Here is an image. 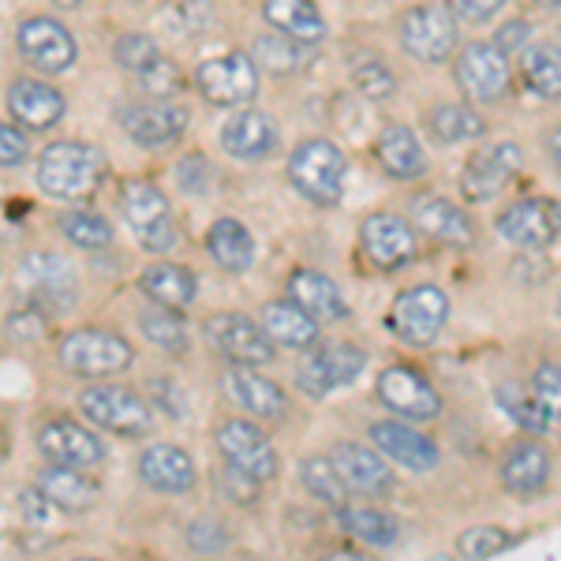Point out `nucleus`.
Here are the masks:
<instances>
[{"mask_svg":"<svg viewBox=\"0 0 561 561\" xmlns=\"http://www.w3.org/2000/svg\"><path fill=\"white\" fill-rule=\"evenodd\" d=\"M108 161L94 142L57 139L38 150L34 161V184L53 203H83L105 184Z\"/></svg>","mask_w":561,"mask_h":561,"instance_id":"obj_1","label":"nucleus"},{"mask_svg":"<svg viewBox=\"0 0 561 561\" xmlns=\"http://www.w3.org/2000/svg\"><path fill=\"white\" fill-rule=\"evenodd\" d=\"M345 180H348V158L333 139H304L300 147L288 153V184L296 187V195L307 198L319 210H333L345 198Z\"/></svg>","mask_w":561,"mask_h":561,"instance_id":"obj_2","label":"nucleus"},{"mask_svg":"<svg viewBox=\"0 0 561 561\" xmlns=\"http://www.w3.org/2000/svg\"><path fill=\"white\" fill-rule=\"evenodd\" d=\"M76 401L90 427L108 431L116 438H147L153 431L150 401L121 382H90L79 389Z\"/></svg>","mask_w":561,"mask_h":561,"instance_id":"obj_3","label":"nucleus"},{"mask_svg":"<svg viewBox=\"0 0 561 561\" xmlns=\"http://www.w3.org/2000/svg\"><path fill=\"white\" fill-rule=\"evenodd\" d=\"M57 359L68 375L105 382V378L121 375V370H128L135 364V348L121 333L102 330V325H83V330H68L60 337Z\"/></svg>","mask_w":561,"mask_h":561,"instance_id":"obj_4","label":"nucleus"},{"mask_svg":"<svg viewBox=\"0 0 561 561\" xmlns=\"http://www.w3.org/2000/svg\"><path fill=\"white\" fill-rule=\"evenodd\" d=\"M121 214L142 251L165 255V251L176 248L173 203H169V195L153 180H128L121 187Z\"/></svg>","mask_w":561,"mask_h":561,"instance_id":"obj_5","label":"nucleus"},{"mask_svg":"<svg viewBox=\"0 0 561 561\" xmlns=\"http://www.w3.org/2000/svg\"><path fill=\"white\" fill-rule=\"evenodd\" d=\"M397 42L420 65H446V60H454L460 45V23L438 0L412 4L397 23Z\"/></svg>","mask_w":561,"mask_h":561,"instance_id":"obj_6","label":"nucleus"},{"mask_svg":"<svg viewBox=\"0 0 561 561\" xmlns=\"http://www.w3.org/2000/svg\"><path fill=\"white\" fill-rule=\"evenodd\" d=\"M367 370V352L352 341H319L307 348V359L296 370V386L311 401H325L337 389H348Z\"/></svg>","mask_w":561,"mask_h":561,"instance_id":"obj_7","label":"nucleus"},{"mask_svg":"<svg viewBox=\"0 0 561 561\" xmlns=\"http://www.w3.org/2000/svg\"><path fill=\"white\" fill-rule=\"evenodd\" d=\"M449 325V296L438 285H412L389 304V330L412 348H431Z\"/></svg>","mask_w":561,"mask_h":561,"instance_id":"obj_8","label":"nucleus"},{"mask_svg":"<svg viewBox=\"0 0 561 561\" xmlns=\"http://www.w3.org/2000/svg\"><path fill=\"white\" fill-rule=\"evenodd\" d=\"M214 446L217 454L225 457V465L237 468V472L251 476L255 483H270V479L280 476V454L270 442V434L251 423L248 415H237V420H221L214 431Z\"/></svg>","mask_w":561,"mask_h":561,"instance_id":"obj_9","label":"nucleus"},{"mask_svg":"<svg viewBox=\"0 0 561 561\" xmlns=\"http://www.w3.org/2000/svg\"><path fill=\"white\" fill-rule=\"evenodd\" d=\"M454 83L468 105H497L513 90L510 57L497 53L491 42H465L454 65Z\"/></svg>","mask_w":561,"mask_h":561,"instance_id":"obj_10","label":"nucleus"},{"mask_svg":"<svg viewBox=\"0 0 561 561\" xmlns=\"http://www.w3.org/2000/svg\"><path fill=\"white\" fill-rule=\"evenodd\" d=\"M15 49H20L23 65L34 68L38 76H65L79 60L76 34L53 15H26L15 26Z\"/></svg>","mask_w":561,"mask_h":561,"instance_id":"obj_11","label":"nucleus"},{"mask_svg":"<svg viewBox=\"0 0 561 561\" xmlns=\"http://www.w3.org/2000/svg\"><path fill=\"white\" fill-rule=\"evenodd\" d=\"M116 124H121V131L128 135L135 147L169 150L187 135L192 113H187V105L176 102V98H150V102L124 105L121 113H116Z\"/></svg>","mask_w":561,"mask_h":561,"instance_id":"obj_12","label":"nucleus"},{"mask_svg":"<svg viewBox=\"0 0 561 561\" xmlns=\"http://www.w3.org/2000/svg\"><path fill=\"white\" fill-rule=\"evenodd\" d=\"M262 76L248 53H221L195 68V90L214 108H248L259 98Z\"/></svg>","mask_w":561,"mask_h":561,"instance_id":"obj_13","label":"nucleus"},{"mask_svg":"<svg viewBox=\"0 0 561 561\" xmlns=\"http://www.w3.org/2000/svg\"><path fill=\"white\" fill-rule=\"evenodd\" d=\"M375 397L386 404L393 420H404V423H431L446 409L431 378L420 375V370L409 364L386 367L375 382Z\"/></svg>","mask_w":561,"mask_h":561,"instance_id":"obj_14","label":"nucleus"},{"mask_svg":"<svg viewBox=\"0 0 561 561\" xmlns=\"http://www.w3.org/2000/svg\"><path fill=\"white\" fill-rule=\"evenodd\" d=\"M203 337L210 341L214 352H221L232 367H266L274 364L277 348L262 333L255 319L240 311H217L203 322Z\"/></svg>","mask_w":561,"mask_h":561,"instance_id":"obj_15","label":"nucleus"},{"mask_svg":"<svg viewBox=\"0 0 561 561\" xmlns=\"http://www.w3.org/2000/svg\"><path fill=\"white\" fill-rule=\"evenodd\" d=\"M524 169V150L517 142H491V147L476 150L460 169V198L465 203H491L517 180Z\"/></svg>","mask_w":561,"mask_h":561,"instance_id":"obj_16","label":"nucleus"},{"mask_svg":"<svg viewBox=\"0 0 561 561\" xmlns=\"http://www.w3.org/2000/svg\"><path fill=\"white\" fill-rule=\"evenodd\" d=\"M497 232L505 243L520 251H547L554 248L561 232V206L554 195H528L505 206L497 217Z\"/></svg>","mask_w":561,"mask_h":561,"instance_id":"obj_17","label":"nucleus"},{"mask_svg":"<svg viewBox=\"0 0 561 561\" xmlns=\"http://www.w3.org/2000/svg\"><path fill=\"white\" fill-rule=\"evenodd\" d=\"M359 251L367 255L370 266L393 274V270H404L420 259V240H415L412 221L378 210L367 214L364 225H359Z\"/></svg>","mask_w":561,"mask_h":561,"instance_id":"obj_18","label":"nucleus"},{"mask_svg":"<svg viewBox=\"0 0 561 561\" xmlns=\"http://www.w3.org/2000/svg\"><path fill=\"white\" fill-rule=\"evenodd\" d=\"M34 446L38 454L57 468H76V472H90L105 460V446L94 431H87L83 423L57 415V420H45L34 431Z\"/></svg>","mask_w":561,"mask_h":561,"instance_id":"obj_19","label":"nucleus"},{"mask_svg":"<svg viewBox=\"0 0 561 561\" xmlns=\"http://www.w3.org/2000/svg\"><path fill=\"white\" fill-rule=\"evenodd\" d=\"M367 434H370V442H375L378 454L386 460H393L397 468H404V472L423 476L442 465L438 442H434L431 434L415 431L412 423H404V420H393V415H389V420L370 423Z\"/></svg>","mask_w":561,"mask_h":561,"instance_id":"obj_20","label":"nucleus"},{"mask_svg":"<svg viewBox=\"0 0 561 561\" xmlns=\"http://www.w3.org/2000/svg\"><path fill=\"white\" fill-rule=\"evenodd\" d=\"M330 465L337 468L348 494L356 491L364 497H389L397 491V472L389 468V460L378 449H367L364 442H333Z\"/></svg>","mask_w":561,"mask_h":561,"instance_id":"obj_21","label":"nucleus"},{"mask_svg":"<svg viewBox=\"0 0 561 561\" xmlns=\"http://www.w3.org/2000/svg\"><path fill=\"white\" fill-rule=\"evenodd\" d=\"M68 98L38 76H20L8 87V116L23 131H49L65 121Z\"/></svg>","mask_w":561,"mask_h":561,"instance_id":"obj_22","label":"nucleus"},{"mask_svg":"<svg viewBox=\"0 0 561 561\" xmlns=\"http://www.w3.org/2000/svg\"><path fill=\"white\" fill-rule=\"evenodd\" d=\"M497 476L513 497H539L554 479V454L539 438H517L505 446Z\"/></svg>","mask_w":561,"mask_h":561,"instance_id":"obj_23","label":"nucleus"},{"mask_svg":"<svg viewBox=\"0 0 561 561\" xmlns=\"http://www.w3.org/2000/svg\"><path fill=\"white\" fill-rule=\"evenodd\" d=\"M20 280L31 293L34 307H49V311H60V307L76 304V270L68 266V259L53 255V251H31L20 266Z\"/></svg>","mask_w":561,"mask_h":561,"instance_id":"obj_24","label":"nucleus"},{"mask_svg":"<svg viewBox=\"0 0 561 561\" xmlns=\"http://www.w3.org/2000/svg\"><path fill=\"white\" fill-rule=\"evenodd\" d=\"M280 147V128L270 113L262 108H237L221 124V150L237 161H266Z\"/></svg>","mask_w":561,"mask_h":561,"instance_id":"obj_25","label":"nucleus"},{"mask_svg":"<svg viewBox=\"0 0 561 561\" xmlns=\"http://www.w3.org/2000/svg\"><path fill=\"white\" fill-rule=\"evenodd\" d=\"M139 479L158 494L184 497L195 491L198 468L187 449L173 446V442H153V446H147L139 454Z\"/></svg>","mask_w":561,"mask_h":561,"instance_id":"obj_26","label":"nucleus"},{"mask_svg":"<svg viewBox=\"0 0 561 561\" xmlns=\"http://www.w3.org/2000/svg\"><path fill=\"white\" fill-rule=\"evenodd\" d=\"M225 386V397H229L237 409H243L248 415H255V420H285L288 415V397L285 389H280L274 378L259 375L255 367H232L225 370L221 378Z\"/></svg>","mask_w":561,"mask_h":561,"instance_id":"obj_27","label":"nucleus"},{"mask_svg":"<svg viewBox=\"0 0 561 561\" xmlns=\"http://www.w3.org/2000/svg\"><path fill=\"white\" fill-rule=\"evenodd\" d=\"M412 229H420L423 237L446 243V248H472L476 243V225L454 198L446 195H420L412 203Z\"/></svg>","mask_w":561,"mask_h":561,"instance_id":"obj_28","label":"nucleus"},{"mask_svg":"<svg viewBox=\"0 0 561 561\" xmlns=\"http://www.w3.org/2000/svg\"><path fill=\"white\" fill-rule=\"evenodd\" d=\"M262 20L280 38L304 45V49H314V45L325 42L330 26H325V15L319 12L314 0H262Z\"/></svg>","mask_w":561,"mask_h":561,"instance_id":"obj_29","label":"nucleus"},{"mask_svg":"<svg viewBox=\"0 0 561 561\" xmlns=\"http://www.w3.org/2000/svg\"><path fill=\"white\" fill-rule=\"evenodd\" d=\"M375 161L386 176L401 180H420L427 176V150H423L420 135H415L409 124H386L375 139Z\"/></svg>","mask_w":561,"mask_h":561,"instance_id":"obj_30","label":"nucleus"},{"mask_svg":"<svg viewBox=\"0 0 561 561\" xmlns=\"http://www.w3.org/2000/svg\"><path fill=\"white\" fill-rule=\"evenodd\" d=\"M288 300L300 307V311L311 314L319 325L341 322L352 314L345 293L337 288V280L330 274H322V270H296V274L288 277Z\"/></svg>","mask_w":561,"mask_h":561,"instance_id":"obj_31","label":"nucleus"},{"mask_svg":"<svg viewBox=\"0 0 561 561\" xmlns=\"http://www.w3.org/2000/svg\"><path fill=\"white\" fill-rule=\"evenodd\" d=\"M262 333L270 337V345H280V348H296V352H307L322 341V325L311 319L307 311H300L293 300H270L262 304Z\"/></svg>","mask_w":561,"mask_h":561,"instance_id":"obj_32","label":"nucleus"},{"mask_svg":"<svg viewBox=\"0 0 561 561\" xmlns=\"http://www.w3.org/2000/svg\"><path fill=\"white\" fill-rule=\"evenodd\" d=\"M139 293L147 296L153 307H165V311H187L198 296V277L187 266L176 262H150L139 274Z\"/></svg>","mask_w":561,"mask_h":561,"instance_id":"obj_33","label":"nucleus"},{"mask_svg":"<svg viewBox=\"0 0 561 561\" xmlns=\"http://www.w3.org/2000/svg\"><path fill=\"white\" fill-rule=\"evenodd\" d=\"M206 251L225 274H248L255 266V237L240 217H217L206 229Z\"/></svg>","mask_w":561,"mask_h":561,"instance_id":"obj_34","label":"nucleus"},{"mask_svg":"<svg viewBox=\"0 0 561 561\" xmlns=\"http://www.w3.org/2000/svg\"><path fill=\"white\" fill-rule=\"evenodd\" d=\"M423 128L442 147H457V142H472L486 135V121L476 105L468 102H438L423 113Z\"/></svg>","mask_w":561,"mask_h":561,"instance_id":"obj_35","label":"nucleus"},{"mask_svg":"<svg viewBox=\"0 0 561 561\" xmlns=\"http://www.w3.org/2000/svg\"><path fill=\"white\" fill-rule=\"evenodd\" d=\"M34 491H38L45 502L57 505L60 513H87V510H94V502H98V494H102V486H98L87 472L49 465L38 476V486H34Z\"/></svg>","mask_w":561,"mask_h":561,"instance_id":"obj_36","label":"nucleus"},{"mask_svg":"<svg viewBox=\"0 0 561 561\" xmlns=\"http://www.w3.org/2000/svg\"><path fill=\"white\" fill-rule=\"evenodd\" d=\"M494 401L497 409L510 415V423H517L520 431H528L531 438H542V434H554L558 431V412L547 409L539 397H531L528 389L517 382H502L494 389Z\"/></svg>","mask_w":561,"mask_h":561,"instance_id":"obj_37","label":"nucleus"},{"mask_svg":"<svg viewBox=\"0 0 561 561\" xmlns=\"http://www.w3.org/2000/svg\"><path fill=\"white\" fill-rule=\"evenodd\" d=\"M520 79L542 102H558L561 94V53L554 42H528L520 49Z\"/></svg>","mask_w":561,"mask_h":561,"instance_id":"obj_38","label":"nucleus"},{"mask_svg":"<svg viewBox=\"0 0 561 561\" xmlns=\"http://www.w3.org/2000/svg\"><path fill=\"white\" fill-rule=\"evenodd\" d=\"M337 524L348 531L352 539H359L364 547H393L397 536H401V524L389 517L386 510H375V505H337Z\"/></svg>","mask_w":561,"mask_h":561,"instance_id":"obj_39","label":"nucleus"},{"mask_svg":"<svg viewBox=\"0 0 561 561\" xmlns=\"http://www.w3.org/2000/svg\"><path fill=\"white\" fill-rule=\"evenodd\" d=\"M139 330H142V337L158 352H165V356H187V352H192V333H187V325L176 311H165V307L150 304L147 311L139 314Z\"/></svg>","mask_w":561,"mask_h":561,"instance_id":"obj_40","label":"nucleus"},{"mask_svg":"<svg viewBox=\"0 0 561 561\" xmlns=\"http://www.w3.org/2000/svg\"><path fill=\"white\" fill-rule=\"evenodd\" d=\"M251 65L259 68V76L266 71V76H277V79H288L296 76V71L304 68L307 60V49L288 38H280V34H262V38H255V45H251Z\"/></svg>","mask_w":561,"mask_h":561,"instance_id":"obj_41","label":"nucleus"},{"mask_svg":"<svg viewBox=\"0 0 561 561\" xmlns=\"http://www.w3.org/2000/svg\"><path fill=\"white\" fill-rule=\"evenodd\" d=\"M57 229H60V237L79 251H105V248H113V240H116L113 221H105V217L94 210H65L57 217Z\"/></svg>","mask_w":561,"mask_h":561,"instance_id":"obj_42","label":"nucleus"},{"mask_svg":"<svg viewBox=\"0 0 561 561\" xmlns=\"http://www.w3.org/2000/svg\"><path fill=\"white\" fill-rule=\"evenodd\" d=\"M300 483H304V491L311 494V497H319V502H325V505H345L348 502V486L341 483V476H337V468L330 465V457H304L300 460Z\"/></svg>","mask_w":561,"mask_h":561,"instance_id":"obj_43","label":"nucleus"},{"mask_svg":"<svg viewBox=\"0 0 561 561\" xmlns=\"http://www.w3.org/2000/svg\"><path fill=\"white\" fill-rule=\"evenodd\" d=\"M510 547H513V536L502 528V524H476V528H465L457 536L460 561H494Z\"/></svg>","mask_w":561,"mask_h":561,"instance_id":"obj_44","label":"nucleus"},{"mask_svg":"<svg viewBox=\"0 0 561 561\" xmlns=\"http://www.w3.org/2000/svg\"><path fill=\"white\" fill-rule=\"evenodd\" d=\"M165 53H161V45L153 34H142V31H131V34H121V38L113 42V60L121 65L124 71H131V76H142L153 60H161Z\"/></svg>","mask_w":561,"mask_h":561,"instance_id":"obj_45","label":"nucleus"},{"mask_svg":"<svg viewBox=\"0 0 561 561\" xmlns=\"http://www.w3.org/2000/svg\"><path fill=\"white\" fill-rule=\"evenodd\" d=\"M352 87H356L367 102L382 105V102H389V98L397 94V76L389 71L386 60L367 57V60H359V65H352Z\"/></svg>","mask_w":561,"mask_h":561,"instance_id":"obj_46","label":"nucleus"},{"mask_svg":"<svg viewBox=\"0 0 561 561\" xmlns=\"http://www.w3.org/2000/svg\"><path fill=\"white\" fill-rule=\"evenodd\" d=\"M139 79V87L147 90L150 98H176L180 90H184V71H180L176 60H169V57H161V60H153V65L142 71V76H135Z\"/></svg>","mask_w":561,"mask_h":561,"instance_id":"obj_47","label":"nucleus"},{"mask_svg":"<svg viewBox=\"0 0 561 561\" xmlns=\"http://www.w3.org/2000/svg\"><path fill=\"white\" fill-rule=\"evenodd\" d=\"M187 542H192L195 554H221L225 547L232 542V536L225 531L221 520L214 517H195L187 524Z\"/></svg>","mask_w":561,"mask_h":561,"instance_id":"obj_48","label":"nucleus"},{"mask_svg":"<svg viewBox=\"0 0 561 561\" xmlns=\"http://www.w3.org/2000/svg\"><path fill=\"white\" fill-rule=\"evenodd\" d=\"M31 161V139L12 121H0V169H20Z\"/></svg>","mask_w":561,"mask_h":561,"instance_id":"obj_49","label":"nucleus"},{"mask_svg":"<svg viewBox=\"0 0 561 561\" xmlns=\"http://www.w3.org/2000/svg\"><path fill=\"white\" fill-rule=\"evenodd\" d=\"M214 483H221L225 497H229V502H237V505H255L259 502V486L262 483H255L251 476H243V472H237V468H229V465L214 476Z\"/></svg>","mask_w":561,"mask_h":561,"instance_id":"obj_50","label":"nucleus"},{"mask_svg":"<svg viewBox=\"0 0 561 561\" xmlns=\"http://www.w3.org/2000/svg\"><path fill=\"white\" fill-rule=\"evenodd\" d=\"M210 161L203 158V153H187L184 161L176 165V180L180 187H184L187 195H203L206 187H210Z\"/></svg>","mask_w":561,"mask_h":561,"instance_id":"obj_51","label":"nucleus"},{"mask_svg":"<svg viewBox=\"0 0 561 561\" xmlns=\"http://www.w3.org/2000/svg\"><path fill=\"white\" fill-rule=\"evenodd\" d=\"M510 4V0H446V8L449 12H454V20L460 23H491L497 12H502V8Z\"/></svg>","mask_w":561,"mask_h":561,"instance_id":"obj_52","label":"nucleus"},{"mask_svg":"<svg viewBox=\"0 0 561 561\" xmlns=\"http://www.w3.org/2000/svg\"><path fill=\"white\" fill-rule=\"evenodd\" d=\"M531 42V23L528 20H505L502 26L494 31V38H491V45L497 53H505V57H513V53H520L524 45Z\"/></svg>","mask_w":561,"mask_h":561,"instance_id":"obj_53","label":"nucleus"},{"mask_svg":"<svg viewBox=\"0 0 561 561\" xmlns=\"http://www.w3.org/2000/svg\"><path fill=\"white\" fill-rule=\"evenodd\" d=\"M531 397H539L547 409L558 412L561 404V375H558V364H539L536 375H531Z\"/></svg>","mask_w":561,"mask_h":561,"instance_id":"obj_54","label":"nucleus"},{"mask_svg":"<svg viewBox=\"0 0 561 561\" xmlns=\"http://www.w3.org/2000/svg\"><path fill=\"white\" fill-rule=\"evenodd\" d=\"M150 389H153V404H158V409H165L169 415H173V420H184V415H187L184 393H176L173 386H169V382H158V378L150 382Z\"/></svg>","mask_w":561,"mask_h":561,"instance_id":"obj_55","label":"nucleus"},{"mask_svg":"<svg viewBox=\"0 0 561 561\" xmlns=\"http://www.w3.org/2000/svg\"><path fill=\"white\" fill-rule=\"evenodd\" d=\"M23 513L31 524H53V517H57V505L45 502V497L38 491H23Z\"/></svg>","mask_w":561,"mask_h":561,"instance_id":"obj_56","label":"nucleus"},{"mask_svg":"<svg viewBox=\"0 0 561 561\" xmlns=\"http://www.w3.org/2000/svg\"><path fill=\"white\" fill-rule=\"evenodd\" d=\"M319 561H375V558L364 554V550H345V547H341V550H330V554H322Z\"/></svg>","mask_w":561,"mask_h":561,"instance_id":"obj_57","label":"nucleus"},{"mask_svg":"<svg viewBox=\"0 0 561 561\" xmlns=\"http://www.w3.org/2000/svg\"><path fill=\"white\" fill-rule=\"evenodd\" d=\"M536 4H539V8H547V12H558L561 0H536Z\"/></svg>","mask_w":561,"mask_h":561,"instance_id":"obj_58","label":"nucleus"},{"mask_svg":"<svg viewBox=\"0 0 561 561\" xmlns=\"http://www.w3.org/2000/svg\"><path fill=\"white\" fill-rule=\"evenodd\" d=\"M53 4H57V8H79L83 0H53Z\"/></svg>","mask_w":561,"mask_h":561,"instance_id":"obj_59","label":"nucleus"},{"mask_svg":"<svg viewBox=\"0 0 561 561\" xmlns=\"http://www.w3.org/2000/svg\"><path fill=\"white\" fill-rule=\"evenodd\" d=\"M71 561H102V558H71Z\"/></svg>","mask_w":561,"mask_h":561,"instance_id":"obj_60","label":"nucleus"}]
</instances>
